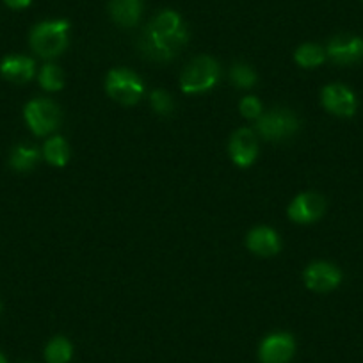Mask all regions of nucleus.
Returning a JSON list of instances; mask_svg holds the SVG:
<instances>
[{"label":"nucleus","instance_id":"obj_1","mask_svg":"<svg viewBox=\"0 0 363 363\" xmlns=\"http://www.w3.org/2000/svg\"><path fill=\"white\" fill-rule=\"evenodd\" d=\"M189 41V30L177 11L164 9L143 33L139 48L148 59L157 62L171 61Z\"/></svg>","mask_w":363,"mask_h":363},{"label":"nucleus","instance_id":"obj_2","mask_svg":"<svg viewBox=\"0 0 363 363\" xmlns=\"http://www.w3.org/2000/svg\"><path fill=\"white\" fill-rule=\"evenodd\" d=\"M69 23L66 20H47L30 30V47L40 57H59L68 47Z\"/></svg>","mask_w":363,"mask_h":363},{"label":"nucleus","instance_id":"obj_3","mask_svg":"<svg viewBox=\"0 0 363 363\" xmlns=\"http://www.w3.org/2000/svg\"><path fill=\"white\" fill-rule=\"evenodd\" d=\"M219 77L221 68L218 61L208 55H200L186 66L180 77V87L187 95H200L211 91L219 82Z\"/></svg>","mask_w":363,"mask_h":363},{"label":"nucleus","instance_id":"obj_4","mask_svg":"<svg viewBox=\"0 0 363 363\" xmlns=\"http://www.w3.org/2000/svg\"><path fill=\"white\" fill-rule=\"evenodd\" d=\"M107 95L123 106H135L145 95V84L134 72L125 68L113 69L106 79Z\"/></svg>","mask_w":363,"mask_h":363},{"label":"nucleus","instance_id":"obj_5","mask_svg":"<svg viewBox=\"0 0 363 363\" xmlns=\"http://www.w3.org/2000/svg\"><path fill=\"white\" fill-rule=\"evenodd\" d=\"M23 118L36 135H48L57 130L62 114L57 104L48 99L30 100L23 109Z\"/></svg>","mask_w":363,"mask_h":363},{"label":"nucleus","instance_id":"obj_6","mask_svg":"<svg viewBox=\"0 0 363 363\" xmlns=\"http://www.w3.org/2000/svg\"><path fill=\"white\" fill-rule=\"evenodd\" d=\"M299 128V120L292 111L274 109L262 114L257 120V132L265 141L277 143L294 135Z\"/></svg>","mask_w":363,"mask_h":363},{"label":"nucleus","instance_id":"obj_7","mask_svg":"<svg viewBox=\"0 0 363 363\" xmlns=\"http://www.w3.org/2000/svg\"><path fill=\"white\" fill-rule=\"evenodd\" d=\"M320 102L328 113L340 118H351L358 109L356 95L344 84H330L320 93Z\"/></svg>","mask_w":363,"mask_h":363},{"label":"nucleus","instance_id":"obj_8","mask_svg":"<svg viewBox=\"0 0 363 363\" xmlns=\"http://www.w3.org/2000/svg\"><path fill=\"white\" fill-rule=\"evenodd\" d=\"M305 285L313 292H330L342 284V272L330 262H313L306 267Z\"/></svg>","mask_w":363,"mask_h":363},{"label":"nucleus","instance_id":"obj_9","mask_svg":"<svg viewBox=\"0 0 363 363\" xmlns=\"http://www.w3.org/2000/svg\"><path fill=\"white\" fill-rule=\"evenodd\" d=\"M326 212V201L317 193H303L292 200L289 218L298 225H310L319 221Z\"/></svg>","mask_w":363,"mask_h":363},{"label":"nucleus","instance_id":"obj_10","mask_svg":"<svg viewBox=\"0 0 363 363\" xmlns=\"http://www.w3.org/2000/svg\"><path fill=\"white\" fill-rule=\"evenodd\" d=\"M326 55L333 62L342 66L354 65L363 59V38L340 34L328 43Z\"/></svg>","mask_w":363,"mask_h":363},{"label":"nucleus","instance_id":"obj_11","mask_svg":"<svg viewBox=\"0 0 363 363\" xmlns=\"http://www.w3.org/2000/svg\"><path fill=\"white\" fill-rule=\"evenodd\" d=\"M296 352V342L289 333H272L260 344L262 363H289Z\"/></svg>","mask_w":363,"mask_h":363},{"label":"nucleus","instance_id":"obj_12","mask_svg":"<svg viewBox=\"0 0 363 363\" xmlns=\"http://www.w3.org/2000/svg\"><path fill=\"white\" fill-rule=\"evenodd\" d=\"M258 143L250 128H240L230 139V157L239 167H250L257 160Z\"/></svg>","mask_w":363,"mask_h":363},{"label":"nucleus","instance_id":"obj_13","mask_svg":"<svg viewBox=\"0 0 363 363\" xmlns=\"http://www.w3.org/2000/svg\"><path fill=\"white\" fill-rule=\"evenodd\" d=\"M247 250L258 257H274L280 253L281 240L280 235L269 226H257L247 233Z\"/></svg>","mask_w":363,"mask_h":363},{"label":"nucleus","instance_id":"obj_14","mask_svg":"<svg viewBox=\"0 0 363 363\" xmlns=\"http://www.w3.org/2000/svg\"><path fill=\"white\" fill-rule=\"evenodd\" d=\"M36 72V62L26 55H9L0 62V75L15 84L29 82Z\"/></svg>","mask_w":363,"mask_h":363},{"label":"nucleus","instance_id":"obj_15","mask_svg":"<svg viewBox=\"0 0 363 363\" xmlns=\"http://www.w3.org/2000/svg\"><path fill=\"white\" fill-rule=\"evenodd\" d=\"M109 13L121 27H134L143 13V0H111Z\"/></svg>","mask_w":363,"mask_h":363},{"label":"nucleus","instance_id":"obj_16","mask_svg":"<svg viewBox=\"0 0 363 363\" xmlns=\"http://www.w3.org/2000/svg\"><path fill=\"white\" fill-rule=\"evenodd\" d=\"M40 157L41 153L36 146L20 145L16 148H13L11 157H9V166L15 171L26 173V171H30L36 167V164L40 162Z\"/></svg>","mask_w":363,"mask_h":363},{"label":"nucleus","instance_id":"obj_17","mask_svg":"<svg viewBox=\"0 0 363 363\" xmlns=\"http://www.w3.org/2000/svg\"><path fill=\"white\" fill-rule=\"evenodd\" d=\"M43 157L48 164L55 167H62L69 160V146L61 135H54L43 146Z\"/></svg>","mask_w":363,"mask_h":363},{"label":"nucleus","instance_id":"obj_18","mask_svg":"<svg viewBox=\"0 0 363 363\" xmlns=\"http://www.w3.org/2000/svg\"><path fill=\"white\" fill-rule=\"evenodd\" d=\"M326 50L315 43H305L296 50L294 59L301 68H317L326 61Z\"/></svg>","mask_w":363,"mask_h":363},{"label":"nucleus","instance_id":"obj_19","mask_svg":"<svg viewBox=\"0 0 363 363\" xmlns=\"http://www.w3.org/2000/svg\"><path fill=\"white\" fill-rule=\"evenodd\" d=\"M73 356V345L68 338L55 337L48 342L45 349V359L47 363H68Z\"/></svg>","mask_w":363,"mask_h":363},{"label":"nucleus","instance_id":"obj_20","mask_svg":"<svg viewBox=\"0 0 363 363\" xmlns=\"http://www.w3.org/2000/svg\"><path fill=\"white\" fill-rule=\"evenodd\" d=\"M40 86L45 91H61L65 87V75L57 65H45L40 72Z\"/></svg>","mask_w":363,"mask_h":363},{"label":"nucleus","instance_id":"obj_21","mask_svg":"<svg viewBox=\"0 0 363 363\" xmlns=\"http://www.w3.org/2000/svg\"><path fill=\"white\" fill-rule=\"evenodd\" d=\"M230 79H232L235 87L250 89V87H253L257 84V73L253 72V68L250 65L239 62V65H233L232 69H230Z\"/></svg>","mask_w":363,"mask_h":363},{"label":"nucleus","instance_id":"obj_22","mask_svg":"<svg viewBox=\"0 0 363 363\" xmlns=\"http://www.w3.org/2000/svg\"><path fill=\"white\" fill-rule=\"evenodd\" d=\"M150 104H152L153 111L160 116H171L174 111V102L171 99L169 93L162 89H157L153 91L152 95H150Z\"/></svg>","mask_w":363,"mask_h":363},{"label":"nucleus","instance_id":"obj_23","mask_svg":"<svg viewBox=\"0 0 363 363\" xmlns=\"http://www.w3.org/2000/svg\"><path fill=\"white\" fill-rule=\"evenodd\" d=\"M240 114L247 120H258L262 116V104L257 96H246V99L240 100Z\"/></svg>","mask_w":363,"mask_h":363},{"label":"nucleus","instance_id":"obj_24","mask_svg":"<svg viewBox=\"0 0 363 363\" xmlns=\"http://www.w3.org/2000/svg\"><path fill=\"white\" fill-rule=\"evenodd\" d=\"M4 4L11 9H26L33 4V0H4Z\"/></svg>","mask_w":363,"mask_h":363},{"label":"nucleus","instance_id":"obj_25","mask_svg":"<svg viewBox=\"0 0 363 363\" xmlns=\"http://www.w3.org/2000/svg\"><path fill=\"white\" fill-rule=\"evenodd\" d=\"M0 363H8V359H6V356L0 352Z\"/></svg>","mask_w":363,"mask_h":363}]
</instances>
